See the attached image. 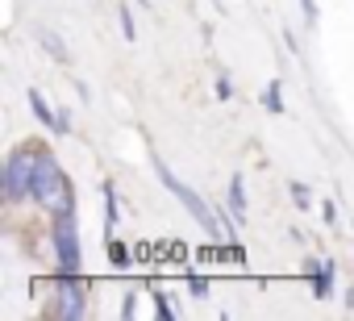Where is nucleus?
<instances>
[{
  "label": "nucleus",
  "instance_id": "1",
  "mask_svg": "<svg viewBox=\"0 0 354 321\" xmlns=\"http://www.w3.org/2000/svg\"><path fill=\"white\" fill-rule=\"evenodd\" d=\"M0 188H5V201L9 205L34 201L50 217L75 209V188H71L67 172L59 167V158L46 146H38V142H26V146H17L9 154L5 176H0Z\"/></svg>",
  "mask_w": 354,
  "mask_h": 321
},
{
  "label": "nucleus",
  "instance_id": "2",
  "mask_svg": "<svg viewBox=\"0 0 354 321\" xmlns=\"http://www.w3.org/2000/svg\"><path fill=\"white\" fill-rule=\"evenodd\" d=\"M154 172H158L162 188H167V192H171L175 201H180V205H184V209L192 213V221H196V226H201V230H205L209 238L225 242V230H221V213H213V209H209V201H205V196H201V192H196L192 184H184L180 176H175V172H171V167L162 163V158H154Z\"/></svg>",
  "mask_w": 354,
  "mask_h": 321
},
{
  "label": "nucleus",
  "instance_id": "3",
  "mask_svg": "<svg viewBox=\"0 0 354 321\" xmlns=\"http://www.w3.org/2000/svg\"><path fill=\"white\" fill-rule=\"evenodd\" d=\"M88 313V279L75 275H55L50 292H46V317L55 321H80Z\"/></svg>",
  "mask_w": 354,
  "mask_h": 321
},
{
  "label": "nucleus",
  "instance_id": "4",
  "mask_svg": "<svg viewBox=\"0 0 354 321\" xmlns=\"http://www.w3.org/2000/svg\"><path fill=\"white\" fill-rule=\"evenodd\" d=\"M50 246H55V275H75L84 267V246H80V221L75 209L50 217Z\"/></svg>",
  "mask_w": 354,
  "mask_h": 321
},
{
  "label": "nucleus",
  "instance_id": "5",
  "mask_svg": "<svg viewBox=\"0 0 354 321\" xmlns=\"http://www.w3.org/2000/svg\"><path fill=\"white\" fill-rule=\"evenodd\" d=\"M304 275L313 279V296H317V300H329V292H333V263L308 259V263H304Z\"/></svg>",
  "mask_w": 354,
  "mask_h": 321
},
{
  "label": "nucleus",
  "instance_id": "6",
  "mask_svg": "<svg viewBox=\"0 0 354 321\" xmlns=\"http://www.w3.org/2000/svg\"><path fill=\"white\" fill-rule=\"evenodd\" d=\"M100 192H104V234L113 238V230H117V221H121V196H117V184H113V180H104Z\"/></svg>",
  "mask_w": 354,
  "mask_h": 321
},
{
  "label": "nucleus",
  "instance_id": "7",
  "mask_svg": "<svg viewBox=\"0 0 354 321\" xmlns=\"http://www.w3.org/2000/svg\"><path fill=\"white\" fill-rule=\"evenodd\" d=\"M230 209H234V221L238 226H246V180L234 172V180H230Z\"/></svg>",
  "mask_w": 354,
  "mask_h": 321
},
{
  "label": "nucleus",
  "instance_id": "8",
  "mask_svg": "<svg viewBox=\"0 0 354 321\" xmlns=\"http://www.w3.org/2000/svg\"><path fill=\"white\" fill-rule=\"evenodd\" d=\"M30 109H34V117H38L46 129H55V117H59V113L46 104V96H42V92H30Z\"/></svg>",
  "mask_w": 354,
  "mask_h": 321
},
{
  "label": "nucleus",
  "instance_id": "9",
  "mask_svg": "<svg viewBox=\"0 0 354 321\" xmlns=\"http://www.w3.org/2000/svg\"><path fill=\"white\" fill-rule=\"evenodd\" d=\"M34 34H38V42H42V46H46V51H50V55H55L59 63H71V55H67V46H63V42H59V38H55L50 30H42V26H38Z\"/></svg>",
  "mask_w": 354,
  "mask_h": 321
},
{
  "label": "nucleus",
  "instance_id": "10",
  "mask_svg": "<svg viewBox=\"0 0 354 321\" xmlns=\"http://www.w3.org/2000/svg\"><path fill=\"white\" fill-rule=\"evenodd\" d=\"M259 100H263V109L283 113V84H279V80H271V84L263 88V96H259Z\"/></svg>",
  "mask_w": 354,
  "mask_h": 321
},
{
  "label": "nucleus",
  "instance_id": "11",
  "mask_svg": "<svg viewBox=\"0 0 354 321\" xmlns=\"http://www.w3.org/2000/svg\"><path fill=\"white\" fill-rule=\"evenodd\" d=\"M117 21H121V38H125V42H133V38H138V26H133L129 5H117Z\"/></svg>",
  "mask_w": 354,
  "mask_h": 321
},
{
  "label": "nucleus",
  "instance_id": "12",
  "mask_svg": "<svg viewBox=\"0 0 354 321\" xmlns=\"http://www.w3.org/2000/svg\"><path fill=\"white\" fill-rule=\"evenodd\" d=\"M288 192H292V201H296V209H308V205H313V192H308V184H300V180H292V184H288Z\"/></svg>",
  "mask_w": 354,
  "mask_h": 321
},
{
  "label": "nucleus",
  "instance_id": "13",
  "mask_svg": "<svg viewBox=\"0 0 354 321\" xmlns=\"http://www.w3.org/2000/svg\"><path fill=\"white\" fill-rule=\"evenodd\" d=\"M109 259H113V267H129V250L117 238H109Z\"/></svg>",
  "mask_w": 354,
  "mask_h": 321
},
{
  "label": "nucleus",
  "instance_id": "14",
  "mask_svg": "<svg viewBox=\"0 0 354 321\" xmlns=\"http://www.w3.org/2000/svg\"><path fill=\"white\" fill-rule=\"evenodd\" d=\"M188 292H192L196 300H205V296H209V279L196 275V271H188Z\"/></svg>",
  "mask_w": 354,
  "mask_h": 321
},
{
  "label": "nucleus",
  "instance_id": "15",
  "mask_svg": "<svg viewBox=\"0 0 354 321\" xmlns=\"http://www.w3.org/2000/svg\"><path fill=\"white\" fill-rule=\"evenodd\" d=\"M154 313H158L162 321H171V317H175V304H171V296H167V292H154Z\"/></svg>",
  "mask_w": 354,
  "mask_h": 321
},
{
  "label": "nucleus",
  "instance_id": "16",
  "mask_svg": "<svg viewBox=\"0 0 354 321\" xmlns=\"http://www.w3.org/2000/svg\"><path fill=\"white\" fill-rule=\"evenodd\" d=\"M217 100H234V84H230V75H217Z\"/></svg>",
  "mask_w": 354,
  "mask_h": 321
},
{
  "label": "nucleus",
  "instance_id": "17",
  "mask_svg": "<svg viewBox=\"0 0 354 321\" xmlns=\"http://www.w3.org/2000/svg\"><path fill=\"white\" fill-rule=\"evenodd\" d=\"M55 134H71V113H67V109H59V117H55Z\"/></svg>",
  "mask_w": 354,
  "mask_h": 321
},
{
  "label": "nucleus",
  "instance_id": "18",
  "mask_svg": "<svg viewBox=\"0 0 354 321\" xmlns=\"http://www.w3.org/2000/svg\"><path fill=\"white\" fill-rule=\"evenodd\" d=\"M283 46H288V51H292V55H304V51H300V38H296V34H292V30H283Z\"/></svg>",
  "mask_w": 354,
  "mask_h": 321
},
{
  "label": "nucleus",
  "instance_id": "19",
  "mask_svg": "<svg viewBox=\"0 0 354 321\" xmlns=\"http://www.w3.org/2000/svg\"><path fill=\"white\" fill-rule=\"evenodd\" d=\"M300 9H304V17H308V26H313V21L321 17V13H317V0H300Z\"/></svg>",
  "mask_w": 354,
  "mask_h": 321
},
{
  "label": "nucleus",
  "instance_id": "20",
  "mask_svg": "<svg viewBox=\"0 0 354 321\" xmlns=\"http://www.w3.org/2000/svg\"><path fill=\"white\" fill-rule=\"evenodd\" d=\"M321 213H325V221H329V226H337V205H333V201H325V205H321Z\"/></svg>",
  "mask_w": 354,
  "mask_h": 321
},
{
  "label": "nucleus",
  "instance_id": "21",
  "mask_svg": "<svg viewBox=\"0 0 354 321\" xmlns=\"http://www.w3.org/2000/svg\"><path fill=\"white\" fill-rule=\"evenodd\" d=\"M346 309H354V288H346Z\"/></svg>",
  "mask_w": 354,
  "mask_h": 321
},
{
  "label": "nucleus",
  "instance_id": "22",
  "mask_svg": "<svg viewBox=\"0 0 354 321\" xmlns=\"http://www.w3.org/2000/svg\"><path fill=\"white\" fill-rule=\"evenodd\" d=\"M142 5H146V0H142Z\"/></svg>",
  "mask_w": 354,
  "mask_h": 321
}]
</instances>
